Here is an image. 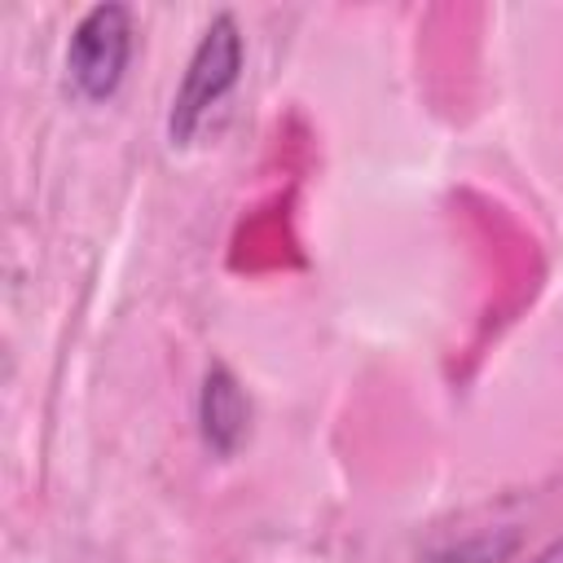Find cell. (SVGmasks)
<instances>
[{
    "label": "cell",
    "mask_w": 563,
    "mask_h": 563,
    "mask_svg": "<svg viewBox=\"0 0 563 563\" xmlns=\"http://www.w3.org/2000/svg\"><path fill=\"white\" fill-rule=\"evenodd\" d=\"M238 75H242V31L229 13H220L202 31V40H198V48L185 66V79L172 97V114H167L172 145H189L198 136L207 114L233 92Z\"/></svg>",
    "instance_id": "1"
},
{
    "label": "cell",
    "mask_w": 563,
    "mask_h": 563,
    "mask_svg": "<svg viewBox=\"0 0 563 563\" xmlns=\"http://www.w3.org/2000/svg\"><path fill=\"white\" fill-rule=\"evenodd\" d=\"M198 431L216 457H233L251 431V400L229 365H211L198 391Z\"/></svg>",
    "instance_id": "3"
},
{
    "label": "cell",
    "mask_w": 563,
    "mask_h": 563,
    "mask_svg": "<svg viewBox=\"0 0 563 563\" xmlns=\"http://www.w3.org/2000/svg\"><path fill=\"white\" fill-rule=\"evenodd\" d=\"M128 57H132V13L123 4H92L66 44V79L75 97L84 101L114 97Z\"/></svg>",
    "instance_id": "2"
},
{
    "label": "cell",
    "mask_w": 563,
    "mask_h": 563,
    "mask_svg": "<svg viewBox=\"0 0 563 563\" xmlns=\"http://www.w3.org/2000/svg\"><path fill=\"white\" fill-rule=\"evenodd\" d=\"M515 550V532H506L501 541L493 537H479V541H466V545H444V550H431L435 563H497Z\"/></svg>",
    "instance_id": "4"
},
{
    "label": "cell",
    "mask_w": 563,
    "mask_h": 563,
    "mask_svg": "<svg viewBox=\"0 0 563 563\" xmlns=\"http://www.w3.org/2000/svg\"><path fill=\"white\" fill-rule=\"evenodd\" d=\"M528 563H563V532H559V537H554L545 550H537Z\"/></svg>",
    "instance_id": "5"
}]
</instances>
